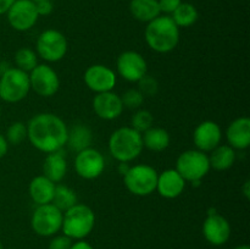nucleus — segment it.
<instances>
[{
	"label": "nucleus",
	"mask_w": 250,
	"mask_h": 249,
	"mask_svg": "<svg viewBox=\"0 0 250 249\" xmlns=\"http://www.w3.org/2000/svg\"><path fill=\"white\" fill-rule=\"evenodd\" d=\"M68 127L65 121L53 112H41L27 124V139L45 154L59 151L66 145Z\"/></svg>",
	"instance_id": "f257e3e1"
},
{
	"label": "nucleus",
	"mask_w": 250,
	"mask_h": 249,
	"mask_svg": "<svg viewBox=\"0 0 250 249\" xmlns=\"http://www.w3.org/2000/svg\"><path fill=\"white\" fill-rule=\"evenodd\" d=\"M144 38L149 48L155 53H170L180 43V28L171 16L159 15L146 23Z\"/></svg>",
	"instance_id": "f03ea898"
},
{
	"label": "nucleus",
	"mask_w": 250,
	"mask_h": 249,
	"mask_svg": "<svg viewBox=\"0 0 250 249\" xmlns=\"http://www.w3.org/2000/svg\"><path fill=\"white\" fill-rule=\"evenodd\" d=\"M109 153L119 163H131L143 151L142 134L131 126L120 127L109 138Z\"/></svg>",
	"instance_id": "7ed1b4c3"
},
{
	"label": "nucleus",
	"mask_w": 250,
	"mask_h": 249,
	"mask_svg": "<svg viewBox=\"0 0 250 249\" xmlns=\"http://www.w3.org/2000/svg\"><path fill=\"white\" fill-rule=\"evenodd\" d=\"M94 226L95 214L88 205L77 203L63 212L61 231L72 241L84 239L92 233Z\"/></svg>",
	"instance_id": "20e7f679"
},
{
	"label": "nucleus",
	"mask_w": 250,
	"mask_h": 249,
	"mask_svg": "<svg viewBox=\"0 0 250 249\" xmlns=\"http://www.w3.org/2000/svg\"><path fill=\"white\" fill-rule=\"evenodd\" d=\"M159 172L148 164H137L129 166L125 173L124 183L127 190L137 197H148L155 192Z\"/></svg>",
	"instance_id": "39448f33"
},
{
	"label": "nucleus",
	"mask_w": 250,
	"mask_h": 249,
	"mask_svg": "<svg viewBox=\"0 0 250 249\" xmlns=\"http://www.w3.org/2000/svg\"><path fill=\"white\" fill-rule=\"evenodd\" d=\"M31 90L28 73L9 67L0 75V99L9 104L22 102Z\"/></svg>",
	"instance_id": "423d86ee"
},
{
	"label": "nucleus",
	"mask_w": 250,
	"mask_h": 249,
	"mask_svg": "<svg viewBox=\"0 0 250 249\" xmlns=\"http://www.w3.org/2000/svg\"><path fill=\"white\" fill-rule=\"evenodd\" d=\"M175 168L186 182L199 183L211 167L207 153L198 149H188L178 155Z\"/></svg>",
	"instance_id": "0eeeda50"
},
{
	"label": "nucleus",
	"mask_w": 250,
	"mask_h": 249,
	"mask_svg": "<svg viewBox=\"0 0 250 249\" xmlns=\"http://www.w3.org/2000/svg\"><path fill=\"white\" fill-rule=\"evenodd\" d=\"M67 38L58 29H45L37 38L36 53L46 62H58L62 60L67 54Z\"/></svg>",
	"instance_id": "6e6552de"
},
{
	"label": "nucleus",
	"mask_w": 250,
	"mask_h": 249,
	"mask_svg": "<svg viewBox=\"0 0 250 249\" xmlns=\"http://www.w3.org/2000/svg\"><path fill=\"white\" fill-rule=\"evenodd\" d=\"M63 212L54 204L37 205L31 216V227L41 237H53L61 231Z\"/></svg>",
	"instance_id": "1a4fd4ad"
},
{
	"label": "nucleus",
	"mask_w": 250,
	"mask_h": 249,
	"mask_svg": "<svg viewBox=\"0 0 250 249\" xmlns=\"http://www.w3.org/2000/svg\"><path fill=\"white\" fill-rule=\"evenodd\" d=\"M31 90L43 98H50L59 92L60 78L58 72L48 63H38L28 73Z\"/></svg>",
	"instance_id": "9d476101"
},
{
	"label": "nucleus",
	"mask_w": 250,
	"mask_h": 249,
	"mask_svg": "<svg viewBox=\"0 0 250 249\" xmlns=\"http://www.w3.org/2000/svg\"><path fill=\"white\" fill-rule=\"evenodd\" d=\"M75 170L83 180H95L100 177L105 170L104 155L92 146L83 149L76 153Z\"/></svg>",
	"instance_id": "9b49d317"
},
{
	"label": "nucleus",
	"mask_w": 250,
	"mask_h": 249,
	"mask_svg": "<svg viewBox=\"0 0 250 249\" xmlns=\"http://www.w3.org/2000/svg\"><path fill=\"white\" fill-rule=\"evenodd\" d=\"M5 15L10 26L19 32L29 31L39 19L36 4L32 0H15Z\"/></svg>",
	"instance_id": "f8f14e48"
},
{
	"label": "nucleus",
	"mask_w": 250,
	"mask_h": 249,
	"mask_svg": "<svg viewBox=\"0 0 250 249\" xmlns=\"http://www.w3.org/2000/svg\"><path fill=\"white\" fill-rule=\"evenodd\" d=\"M116 70L120 77L125 81L137 83L148 73V63L138 51L126 50L117 58Z\"/></svg>",
	"instance_id": "ddd939ff"
},
{
	"label": "nucleus",
	"mask_w": 250,
	"mask_h": 249,
	"mask_svg": "<svg viewBox=\"0 0 250 249\" xmlns=\"http://www.w3.org/2000/svg\"><path fill=\"white\" fill-rule=\"evenodd\" d=\"M83 81L92 92L98 94L114 89L117 83V75L109 66L95 63L84 71Z\"/></svg>",
	"instance_id": "4468645a"
},
{
	"label": "nucleus",
	"mask_w": 250,
	"mask_h": 249,
	"mask_svg": "<svg viewBox=\"0 0 250 249\" xmlns=\"http://www.w3.org/2000/svg\"><path fill=\"white\" fill-rule=\"evenodd\" d=\"M204 238L212 246H224L231 237L229 220L217 212H209L202 227Z\"/></svg>",
	"instance_id": "2eb2a0df"
},
{
	"label": "nucleus",
	"mask_w": 250,
	"mask_h": 249,
	"mask_svg": "<svg viewBox=\"0 0 250 249\" xmlns=\"http://www.w3.org/2000/svg\"><path fill=\"white\" fill-rule=\"evenodd\" d=\"M221 141V127L211 120L200 122L193 131V143H194L195 149L207 154L216 148L217 145H220Z\"/></svg>",
	"instance_id": "dca6fc26"
},
{
	"label": "nucleus",
	"mask_w": 250,
	"mask_h": 249,
	"mask_svg": "<svg viewBox=\"0 0 250 249\" xmlns=\"http://www.w3.org/2000/svg\"><path fill=\"white\" fill-rule=\"evenodd\" d=\"M124 104L121 97L115 92L98 93L93 98V110L99 119L112 121L121 116L124 112Z\"/></svg>",
	"instance_id": "f3484780"
},
{
	"label": "nucleus",
	"mask_w": 250,
	"mask_h": 249,
	"mask_svg": "<svg viewBox=\"0 0 250 249\" xmlns=\"http://www.w3.org/2000/svg\"><path fill=\"white\" fill-rule=\"evenodd\" d=\"M187 182L176 171V168H167L158 175L156 192L165 199H176L185 190Z\"/></svg>",
	"instance_id": "a211bd4d"
},
{
	"label": "nucleus",
	"mask_w": 250,
	"mask_h": 249,
	"mask_svg": "<svg viewBox=\"0 0 250 249\" xmlns=\"http://www.w3.org/2000/svg\"><path fill=\"white\" fill-rule=\"evenodd\" d=\"M227 144L234 150H246L250 146V119L241 116L234 119L226 129Z\"/></svg>",
	"instance_id": "6ab92c4d"
},
{
	"label": "nucleus",
	"mask_w": 250,
	"mask_h": 249,
	"mask_svg": "<svg viewBox=\"0 0 250 249\" xmlns=\"http://www.w3.org/2000/svg\"><path fill=\"white\" fill-rule=\"evenodd\" d=\"M55 187L56 183H54L53 181H50L44 175L36 176L29 182V197L36 205L49 204V203L53 202Z\"/></svg>",
	"instance_id": "aec40b11"
},
{
	"label": "nucleus",
	"mask_w": 250,
	"mask_h": 249,
	"mask_svg": "<svg viewBox=\"0 0 250 249\" xmlns=\"http://www.w3.org/2000/svg\"><path fill=\"white\" fill-rule=\"evenodd\" d=\"M67 173V160L61 150L46 154L43 161V175L53 181L54 183H59L65 178Z\"/></svg>",
	"instance_id": "412c9836"
},
{
	"label": "nucleus",
	"mask_w": 250,
	"mask_h": 249,
	"mask_svg": "<svg viewBox=\"0 0 250 249\" xmlns=\"http://www.w3.org/2000/svg\"><path fill=\"white\" fill-rule=\"evenodd\" d=\"M93 142V132L87 124H73L71 128L67 131V141H66V145L71 149L72 151L83 150L92 145Z\"/></svg>",
	"instance_id": "4be33fe9"
},
{
	"label": "nucleus",
	"mask_w": 250,
	"mask_h": 249,
	"mask_svg": "<svg viewBox=\"0 0 250 249\" xmlns=\"http://www.w3.org/2000/svg\"><path fill=\"white\" fill-rule=\"evenodd\" d=\"M210 167L216 171H226L234 165L237 159L236 150L229 144H220L209 154Z\"/></svg>",
	"instance_id": "5701e85b"
},
{
	"label": "nucleus",
	"mask_w": 250,
	"mask_h": 249,
	"mask_svg": "<svg viewBox=\"0 0 250 249\" xmlns=\"http://www.w3.org/2000/svg\"><path fill=\"white\" fill-rule=\"evenodd\" d=\"M143 146L150 151L160 153L166 150L171 143L170 133L163 127H150L144 133H142Z\"/></svg>",
	"instance_id": "b1692460"
},
{
	"label": "nucleus",
	"mask_w": 250,
	"mask_h": 249,
	"mask_svg": "<svg viewBox=\"0 0 250 249\" xmlns=\"http://www.w3.org/2000/svg\"><path fill=\"white\" fill-rule=\"evenodd\" d=\"M128 7L133 19L144 23L153 21L161 15L158 0H131Z\"/></svg>",
	"instance_id": "393cba45"
},
{
	"label": "nucleus",
	"mask_w": 250,
	"mask_h": 249,
	"mask_svg": "<svg viewBox=\"0 0 250 249\" xmlns=\"http://www.w3.org/2000/svg\"><path fill=\"white\" fill-rule=\"evenodd\" d=\"M171 19L173 20L178 28H187V27L193 26L199 19V12L198 9L192 4V2H181L180 6L175 10Z\"/></svg>",
	"instance_id": "a878e982"
},
{
	"label": "nucleus",
	"mask_w": 250,
	"mask_h": 249,
	"mask_svg": "<svg viewBox=\"0 0 250 249\" xmlns=\"http://www.w3.org/2000/svg\"><path fill=\"white\" fill-rule=\"evenodd\" d=\"M78 203V197L75 190L71 187L65 185H56L55 192H54L53 202L51 204L55 205L59 210L65 212L73 205Z\"/></svg>",
	"instance_id": "bb28decb"
},
{
	"label": "nucleus",
	"mask_w": 250,
	"mask_h": 249,
	"mask_svg": "<svg viewBox=\"0 0 250 249\" xmlns=\"http://www.w3.org/2000/svg\"><path fill=\"white\" fill-rule=\"evenodd\" d=\"M15 63H16L15 67L29 73L38 65V55L36 50L23 46L15 53Z\"/></svg>",
	"instance_id": "cd10ccee"
},
{
	"label": "nucleus",
	"mask_w": 250,
	"mask_h": 249,
	"mask_svg": "<svg viewBox=\"0 0 250 249\" xmlns=\"http://www.w3.org/2000/svg\"><path fill=\"white\" fill-rule=\"evenodd\" d=\"M154 126V116L149 110L138 109L131 119V127L139 133H144L146 129Z\"/></svg>",
	"instance_id": "c85d7f7f"
},
{
	"label": "nucleus",
	"mask_w": 250,
	"mask_h": 249,
	"mask_svg": "<svg viewBox=\"0 0 250 249\" xmlns=\"http://www.w3.org/2000/svg\"><path fill=\"white\" fill-rule=\"evenodd\" d=\"M7 143L11 145H20L27 139V124L22 121H15L7 127L5 134Z\"/></svg>",
	"instance_id": "c756f323"
},
{
	"label": "nucleus",
	"mask_w": 250,
	"mask_h": 249,
	"mask_svg": "<svg viewBox=\"0 0 250 249\" xmlns=\"http://www.w3.org/2000/svg\"><path fill=\"white\" fill-rule=\"evenodd\" d=\"M120 97H121L124 107H127L129 110L141 109V106L144 103V99H146L143 97V94L137 88H129V89L124 92V94L120 95Z\"/></svg>",
	"instance_id": "7c9ffc66"
},
{
	"label": "nucleus",
	"mask_w": 250,
	"mask_h": 249,
	"mask_svg": "<svg viewBox=\"0 0 250 249\" xmlns=\"http://www.w3.org/2000/svg\"><path fill=\"white\" fill-rule=\"evenodd\" d=\"M138 88L137 89L143 94V97H154V95L158 94L159 92V82L156 81L155 77L153 76H149L146 73L143 78L138 81Z\"/></svg>",
	"instance_id": "2f4dec72"
},
{
	"label": "nucleus",
	"mask_w": 250,
	"mask_h": 249,
	"mask_svg": "<svg viewBox=\"0 0 250 249\" xmlns=\"http://www.w3.org/2000/svg\"><path fill=\"white\" fill-rule=\"evenodd\" d=\"M73 241L70 237L61 234V236H55L49 242L48 249H71Z\"/></svg>",
	"instance_id": "473e14b6"
},
{
	"label": "nucleus",
	"mask_w": 250,
	"mask_h": 249,
	"mask_svg": "<svg viewBox=\"0 0 250 249\" xmlns=\"http://www.w3.org/2000/svg\"><path fill=\"white\" fill-rule=\"evenodd\" d=\"M158 2L161 15H168V16H171L175 12V10L180 6L182 0H158Z\"/></svg>",
	"instance_id": "72a5a7b5"
},
{
	"label": "nucleus",
	"mask_w": 250,
	"mask_h": 249,
	"mask_svg": "<svg viewBox=\"0 0 250 249\" xmlns=\"http://www.w3.org/2000/svg\"><path fill=\"white\" fill-rule=\"evenodd\" d=\"M34 4H36V9H37V12H38L39 17L49 16L54 10V5L53 2H51V0H43V1L34 2Z\"/></svg>",
	"instance_id": "f704fd0d"
},
{
	"label": "nucleus",
	"mask_w": 250,
	"mask_h": 249,
	"mask_svg": "<svg viewBox=\"0 0 250 249\" xmlns=\"http://www.w3.org/2000/svg\"><path fill=\"white\" fill-rule=\"evenodd\" d=\"M9 145L10 144L7 143L4 134L0 133V159L4 158V156L7 154V151H9Z\"/></svg>",
	"instance_id": "c9c22d12"
},
{
	"label": "nucleus",
	"mask_w": 250,
	"mask_h": 249,
	"mask_svg": "<svg viewBox=\"0 0 250 249\" xmlns=\"http://www.w3.org/2000/svg\"><path fill=\"white\" fill-rule=\"evenodd\" d=\"M71 249H94L93 246L88 242H85L84 239H80V241L73 242L72 246H71Z\"/></svg>",
	"instance_id": "e433bc0d"
},
{
	"label": "nucleus",
	"mask_w": 250,
	"mask_h": 249,
	"mask_svg": "<svg viewBox=\"0 0 250 249\" xmlns=\"http://www.w3.org/2000/svg\"><path fill=\"white\" fill-rule=\"evenodd\" d=\"M14 1L15 0H0V16L6 14L10 6L14 4Z\"/></svg>",
	"instance_id": "4c0bfd02"
},
{
	"label": "nucleus",
	"mask_w": 250,
	"mask_h": 249,
	"mask_svg": "<svg viewBox=\"0 0 250 249\" xmlns=\"http://www.w3.org/2000/svg\"><path fill=\"white\" fill-rule=\"evenodd\" d=\"M242 193L246 197V199H250V180H247L242 186Z\"/></svg>",
	"instance_id": "58836bf2"
},
{
	"label": "nucleus",
	"mask_w": 250,
	"mask_h": 249,
	"mask_svg": "<svg viewBox=\"0 0 250 249\" xmlns=\"http://www.w3.org/2000/svg\"><path fill=\"white\" fill-rule=\"evenodd\" d=\"M129 166H131V165H128V163H120L119 164V173H120V175L124 176L125 173L127 172V170L129 168Z\"/></svg>",
	"instance_id": "ea45409f"
},
{
	"label": "nucleus",
	"mask_w": 250,
	"mask_h": 249,
	"mask_svg": "<svg viewBox=\"0 0 250 249\" xmlns=\"http://www.w3.org/2000/svg\"><path fill=\"white\" fill-rule=\"evenodd\" d=\"M234 249H250V247L248 246V244H242V246L236 247Z\"/></svg>",
	"instance_id": "a19ab883"
},
{
	"label": "nucleus",
	"mask_w": 250,
	"mask_h": 249,
	"mask_svg": "<svg viewBox=\"0 0 250 249\" xmlns=\"http://www.w3.org/2000/svg\"><path fill=\"white\" fill-rule=\"evenodd\" d=\"M0 249H4V246H2V243H1V241H0Z\"/></svg>",
	"instance_id": "79ce46f5"
},
{
	"label": "nucleus",
	"mask_w": 250,
	"mask_h": 249,
	"mask_svg": "<svg viewBox=\"0 0 250 249\" xmlns=\"http://www.w3.org/2000/svg\"><path fill=\"white\" fill-rule=\"evenodd\" d=\"M33 2H39V1H43V0H32Z\"/></svg>",
	"instance_id": "37998d69"
},
{
	"label": "nucleus",
	"mask_w": 250,
	"mask_h": 249,
	"mask_svg": "<svg viewBox=\"0 0 250 249\" xmlns=\"http://www.w3.org/2000/svg\"><path fill=\"white\" fill-rule=\"evenodd\" d=\"M0 117H1V106H0Z\"/></svg>",
	"instance_id": "c03bdc74"
}]
</instances>
